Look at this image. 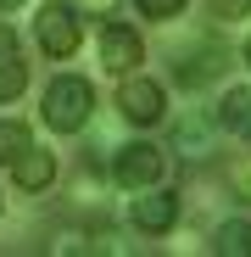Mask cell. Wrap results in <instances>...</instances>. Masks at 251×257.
Instances as JSON below:
<instances>
[{
	"mask_svg": "<svg viewBox=\"0 0 251 257\" xmlns=\"http://www.w3.org/2000/svg\"><path fill=\"white\" fill-rule=\"evenodd\" d=\"M34 39H39V51H45L51 62H67L78 45H84V17L73 0H45L34 17Z\"/></svg>",
	"mask_w": 251,
	"mask_h": 257,
	"instance_id": "3957f363",
	"label": "cell"
},
{
	"mask_svg": "<svg viewBox=\"0 0 251 257\" xmlns=\"http://www.w3.org/2000/svg\"><path fill=\"white\" fill-rule=\"evenodd\" d=\"M28 146H34V128H28V123H17V117H0V162L12 168Z\"/></svg>",
	"mask_w": 251,
	"mask_h": 257,
	"instance_id": "7c38bea8",
	"label": "cell"
},
{
	"mask_svg": "<svg viewBox=\"0 0 251 257\" xmlns=\"http://www.w3.org/2000/svg\"><path fill=\"white\" fill-rule=\"evenodd\" d=\"M173 151L190 157V162L218 157V112H184V117H173Z\"/></svg>",
	"mask_w": 251,
	"mask_h": 257,
	"instance_id": "52a82bcc",
	"label": "cell"
},
{
	"mask_svg": "<svg viewBox=\"0 0 251 257\" xmlns=\"http://www.w3.org/2000/svg\"><path fill=\"white\" fill-rule=\"evenodd\" d=\"M212 251L218 257H251V224L245 218H223L212 229Z\"/></svg>",
	"mask_w": 251,
	"mask_h": 257,
	"instance_id": "8fae6325",
	"label": "cell"
},
{
	"mask_svg": "<svg viewBox=\"0 0 251 257\" xmlns=\"http://www.w3.org/2000/svg\"><path fill=\"white\" fill-rule=\"evenodd\" d=\"M95 56H101V67L106 73H140V62H145V39H140V28H129V23H101V39H95Z\"/></svg>",
	"mask_w": 251,
	"mask_h": 257,
	"instance_id": "8992f818",
	"label": "cell"
},
{
	"mask_svg": "<svg viewBox=\"0 0 251 257\" xmlns=\"http://www.w3.org/2000/svg\"><path fill=\"white\" fill-rule=\"evenodd\" d=\"M223 67H229V51L223 45H195L190 56L173 62V84H179V90H206Z\"/></svg>",
	"mask_w": 251,
	"mask_h": 257,
	"instance_id": "ba28073f",
	"label": "cell"
},
{
	"mask_svg": "<svg viewBox=\"0 0 251 257\" xmlns=\"http://www.w3.org/2000/svg\"><path fill=\"white\" fill-rule=\"evenodd\" d=\"M73 6H78L84 17H112V12L123 6V0H73Z\"/></svg>",
	"mask_w": 251,
	"mask_h": 257,
	"instance_id": "d6986e66",
	"label": "cell"
},
{
	"mask_svg": "<svg viewBox=\"0 0 251 257\" xmlns=\"http://www.w3.org/2000/svg\"><path fill=\"white\" fill-rule=\"evenodd\" d=\"M218 128H229L251 146V84H229L218 95Z\"/></svg>",
	"mask_w": 251,
	"mask_h": 257,
	"instance_id": "30bf717a",
	"label": "cell"
},
{
	"mask_svg": "<svg viewBox=\"0 0 251 257\" xmlns=\"http://www.w3.org/2000/svg\"><path fill=\"white\" fill-rule=\"evenodd\" d=\"M45 123L56 135H84V128L95 123V84L78 78V73H56L45 84V101H39Z\"/></svg>",
	"mask_w": 251,
	"mask_h": 257,
	"instance_id": "6da1fadb",
	"label": "cell"
},
{
	"mask_svg": "<svg viewBox=\"0 0 251 257\" xmlns=\"http://www.w3.org/2000/svg\"><path fill=\"white\" fill-rule=\"evenodd\" d=\"M184 6H190V0H134V12H140L145 23H173Z\"/></svg>",
	"mask_w": 251,
	"mask_h": 257,
	"instance_id": "e0dca14e",
	"label": "cell"
},
{
	"mask_svg": "<svg viewBox=\"0 0 251 257\" xmlns=\"http://www.w3.org/2000/svg\"><path fill=\"white\" fill-rule=\"evenodd\" d=\"M12 179H17V190H28V196H45V190L56 185V151L28 146V151L12 162Z\"/></svg>",
	"mask_w": 251,
	"mask_h": 257,
	"instance_id": "9c48e42d",
	"label": "cell"
},
{
	"mask_svg": "<svg viewBox=\"0 0 251 257\" xmlns=\"http://www.w3.org/2000/svg\"><path fill=\"white\" fill-rule=\"evenodd\" d=\"M206 12H212V23H245L251 17V0H206Z\"/></svg>",
	"mask_w": 251,
	"mask_h": 257,
	"instance_id": "ac0fdd59",
	"label": "cell"
},
{
	"mask_svg": "<svg viewBox=\"0 0 251 257\" xmlns=\"http://www.w3.org/2000/svg\"><path fill=\"white\" fill-rule=\"evenodd\" d=\"M45 251H56V257H78V251H95V229H56V235L45 240Z\"/></svg>",
	"mask_w": 251,
	"mask_h": 257,
	"instance_id": "5bb4252c",
	"label": "cell"
},
{
	"mask_svg": "<svg viewBox=\"0 0 251 257\" xmlns=\"http://www.w3.org/2000/svg\"><path fill=\"white\" fill-rule=\"evenodd\" d=\"M0 56H17V34H12L6 23H0Z\"/></svg>",
	"mask_w": 251,
	"mask_h": 257,
	"instance_id": "ffe728a7",
	"label": "cell"
},
{
	"mask_svg": "<svg viewBox=\"0 0 251 257\" xmlns=\"http://www.w3.org/2000/svg\"><path fill=\"white\" fill-rule=\"evenodd\" d=\"M23 90H28V62L0 56V101H17Z\"/></svg>",
	"mask_w": 251,
	"mask_h": 257,
	"instance_id": "9a60e30c",
	"label": "cell"
},
{
	"mask_svg": "<svg viewBox=\"0 0 251 257\" xmlns=\"http://www.w3.org/2000/svg\"><path fill=\"white\" fill-rule=\"evenodd\" d=\"M17 6H28V0H0V12H17Z\"/></svg>",
	"mask_w": 251,
	"mask_h": 257,
	"instance_id": "44dd1931",
	"label": "cell"
},
{
	"mask_svg": "<svg viewBox=\"0 0 251 257\" xmlns=\"http://www.w3.org/2000/svg\"><path fill=\"white\" fill-rule=\"evenodd\" d=\"M0 212H6V196H0Z\"/></svg>",
	"mask_w": 251,
	"mask_h": 257,
	"instance_id": "603a6c76",
	"label": "cell"
},
{
	"mask_svg": "<svg viewBox=\"0 0 251 257\" xmlns=\"http://www.w3.org/2000/svg\"><path fill=\"white\" fill-rule=\"evenodd\" d=\"M179 212H184V201H179L173 190L145 185V190H129L123 218H129V229H140V235H167V229L179 224Z\"/></svg>",
	"mask_w": 251,
	"mask_h": 257,
	"instance_id": "277c9868",
	"label": "cell"
},
{
	"mask_svg": "<svg viewBox=\"0 0 251 257\" xmlns=\"http://www.w3.org/2000/svg\"><path fill=\"white\" fill-rule=\"evenodd\" d=\"M117 112H123V123H134V128H156L167 117V90H162L156 78H145V73H123Z\"/></svg>",
	"mask_w": 251,
	"mask_h": 257,
	"instance_id": "5b68a950",
	"label": "cell"
},
{
	"mask_svg": "<svg viewBox=\"0 0 251 257\" xmlns=\"http://www.w3.org/2000/svg\"><path fill=\"white\" fill-rule=\"evenodd\" d=\"M223 185H229V196L251 201V151H234V157L223 162Z\"/></svg>",
	"mask_w": 251,
	"mask_h": 257,
	"instance_id": "4fadbf2b",
	"label": "cell"
},
{
	"mask_svg": "<svg viewBox=\"0 0 251 257\" xmlns=\"http://www.w3.org/2000/svg\"><path fill=\"white\" fill-rule=\"evenodd\" d=\"M106 179L117 190H145V185H162L167 179V146L156 140H129V146H112V168Z\"/></svg>",
	"mask_w": 251,
	"mask_h": 257,
	"instance_id": "7a4b0ae2",
	"label": "cell"
},
{
	"mask_svg": "<svg viewBox=\"0 0 251 257\" xmlns=\"http://www.w3.org/2000/svg\"><path fill=\"white\" fill-rule=\"evenodd\" d=\"M240 56H245V67H251V34H245V45H240Z\"/></svg>",
	"mask_w": 251,
	"mask_h": 257,
	"instance_id": "7402d4cb",
	"label": "cell"
},
{
	"mask_svg": "<svg viewBox=\"0 0 251 257\" xmlns=\"http://www.w3.org/2000/svg\"><path fill=\"white\" fill-rule=\"evenodd\" d=\"M101 201V168H78L73 179V207H95Z\"/></svg>",
	"mask_w": 251,
	"mask_h": 257,
	"instance_id": "2e32d148",
	"label": "cell"
}]
</instances>
